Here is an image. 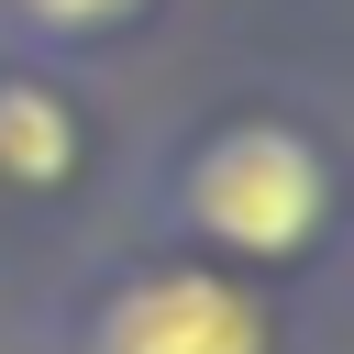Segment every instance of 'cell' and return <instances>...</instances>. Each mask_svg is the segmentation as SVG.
<instances>
[{
    "label": "cell",
    "mask_w": 354,
    "mask_h": 354,
    "mask_svg": "<svg viewBox=\"0 0 354 354\" xmlns=\"http://www.w3.org/2000/svg\"><path fill=\"white\" fill-rule=\"evenodd\" d=\"M321 210H332V177H321V155H310L299 133H277V122H232V133L188 166V221H199L210 243H232V254H299V243L321 232Z\"/></svg>",
    "instance_id": "obj_1"
},
{
    "label": "cell",
    "mask_w": 354,
    "mask_h": 354,
    "mask_svg": "<svg viewBox=\"0 0 354 354\" xmlns=\"http://www.w3.org/2000/svg\"><path fill=\"white\" fill-rule=\"evenodd\" d=\"M33 22H55V33H88V22H122L133 0H22Z\"/></svg>",
    "instance_id": "obj_4"
},
{
    "label": "cell",
    "mask_w": 354,
    "mask_h": 354,
    "mask_svg": "<svg viewBox=\"0 0 354 354\" xmlns=\"http://www.w3.org/2000/svg\"><path fill=\"white\" fill-rule=\"evenodd\" d=\"M66 166H77V122H66V100L33 88V77H0V177L55 188Z\"/></svg>",
    "instance_id": "obj_3"
},
{
    "label": "cell",
    "mask_w": 354,
    "mask_h": 354,
    "mask_svg": "<svg viewBox=\"0 0 354 354\" xmlns=\"http://www.w3.org/2000/svg\"><path fill=\"white\" fill-rule=\"evenodd\" d=\"M88 354H266V310L232 288V277H199V266H166V277H133Z\"/></svg>",
    "instance_id": "obj_2"
}]
</instances>
